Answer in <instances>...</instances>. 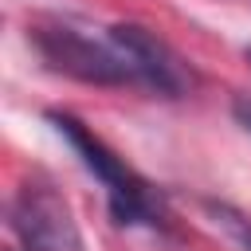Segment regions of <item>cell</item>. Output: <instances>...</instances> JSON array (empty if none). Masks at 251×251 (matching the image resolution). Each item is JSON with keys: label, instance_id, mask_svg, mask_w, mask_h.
Segmentation results:
<instances>
[{"label": "cell", "instance_id": "cell-1", "mask_svg": "<svg viewBox=\"0 0 251 251\" xmlns=\"http://www.w3.org/2000/svg\"><path fill=\"white\" fill-rule=\"evenodd\" d=\"M47 122H51V126L59 129V137L78 153V161L86 165V173H94V176L102 180L114 224H122V227H137V224H141V227H161L165 204H161L157 188H153L145 176H137V173H133L94 129H86L78 118H71V114H63V110H51Z\"/></svg>", "mask_w": 251, "mask_h": 251}, {"label": "cell", "instance_id": "cell-2", "mask_svg": "<svg viewBox=\"0 0 251 251\" xmlns=\"http://www.w3.org/2000/svg\"><path fill=\"white\" fill-rule=\"evenodd\" d=\"M31 43L39 51V59L67 78L90 82V86H133V71L126 63V55L118 51V43L110 39V27L102 35L67 24V20H47L27 27Z\"/></svg>", "mask_w": 251, "mask_h": 251}, {"label": "cell", "instance_id": "cell-3", "mask_svg": "<svg viewBox=\"0 0 251 251\" xmlns=\"http://www.w3.org/2000/svg\"><path fill=\"white\" fill-rule=\"evenodd\" d=\"M12 231L24 251H82L71 204L47 184H24L8 208Z\"/></svg>", "mask_w": 251, "mask_h": 251}, {"label": "cell", "instance_id": "cell-4", "mask_svg": "<svg viewBox=\"0 0 251 251\" xmlns=\"http://www.w3.org/2000/svg\"><path fill=\"white\" fill-rule=\"evenodd\" d=\"M110 39H114L118 51L126 55V63H129V71H133V86L157 90V94H165V98H180V94L192 86L188 63H184L161 35H153L149 27H141V24H114V27H110Z\"/></svg>", "mask_w": 251, "mask_h": 251}, {"label": "cell", "instance_id": "cell-5", "mask_svg": "<svg viewBox=\"0 0 251 251\" xmlns=\"http://www.w3.org/2000/svg\"><path fill=\"white\" fill-rule=\"evenodd\" d=\"M216 220H220V224L243 243V251H251V224H247L243 216H235V212H227V208H216Z\"/></svg>", "mask_w": 251, "mask_h": 251}, {"label": "cell", "instance_id": "cell-6", "mask_svg": "<svg viewBox=\"0 0 251 251\" xmlns=\"http://www.w3.org/2000/svg\"><path fill=\"white\" fill-rule=\"evenodd\" d=\"M231 114H235V122L251 133V98H235V106H231Z\"/></svg>", "mask_w": 251, "mask_h": 251}, {"label": "cell", "instance_id": "cell-7", "mask_svg": "<svg viewBox=\"0 0 251 251\" xmlns=\"http://www.w3.org/2000/svg\"><path fill=\"white\" fill-rule=\"evenodd\" d=\"M243 59H247V63H251V43H247V47H243Z\"/></svg>", "mask_w": 251, "mask_h": 251}]
</instances>
